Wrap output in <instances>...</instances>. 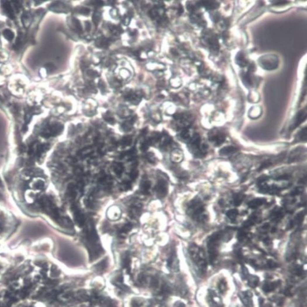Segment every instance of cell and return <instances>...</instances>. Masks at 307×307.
I'll use <instances>...</instances> for the list:
<instances>
[{"label":"cell","mask_w":307,"mask_h":307,"mask_svg":"<svg viewBox=\"0 0 307 307\" xmlns=\"http://www.w3.org/2000/svg\"><path fill=\"white\" fill-rule=\"evenodd\" d=\"M85 245L88 250L90 259L91 261L96 259L103 252L101 245L99 244V240L97 233L94 226L93 222L90 221L87 224L85 233Z\"/></svg>","instance_id":"obj_1"},{"label":"cell","mask_w":307,"mask_h":307,"mask_svg":"<svg viewBox=\"0 0 307 307\" xmlns=\"http://www.w3.org/2000/svg\"><path fill=\"white\" fill-rule=\"evenodd\" d=\"M223 236L222 232H216L210 236L207 241V248L209 252L210 261L211 262H214L218 255L217 247L219 244V241Z\"/></svg>","instance_id":"obj_5"},{"label":"cell","mask_w":307,"mask_h":307,"mask_svg":"<svg viewBox=\"0 0 307 307\" xmlns=\"http://www.w3.org/2000/svg\"><path fill=\"white\" fill-rule=\"evenodd\" d=\"M208 138L214 146H219L225 142L226 136L222 131L215 128L209 132Z\"/></svg>","instance_id":"obj_7"},{"label":"cell","mask_w":307,"mask_h":307,"mask_svg":"<svg viewBox=\"0 0 307 307\" xmlns=\"http://www.w3.org/2000/svg\"><path fill=\"white\" fill-rule=\"evenodd\" d=\"M271 217H272V218L273 219H275V220L280 219V218L282 217V212H281L279 210H276L275 209L273 212V213L271 214Z\"/></svg>","instance_id":"obj_40"},{"label":"cell","mask_w":307,"mask_h":307,"mask_svg":"<svg viewBox=\"0 0 307 307\" xmlns=\"http://www.w3.org/2000/svg\"><path fill=\"white\" fill-rule=\"evenodd\" d=\"M146 160L151 164H155L156 163L157 158L154 155V154L152 152H148L146 155Z\"/></svg>","instance_id":"obj_37"},{"label":"cell","mask_w":307,"mask_h":307,"mask_svg":"<svg viewBox=\"0 0 307 307\" xmlns=\"http://www.w3.org/2000/svg\"><path fill=\"white\" fill-rule=\"evenodd\" d=\"M299 138L302 140H306V128H303L299 132Z\"/></svg>","instance_id":"obj_46"},{"label":"cell","mask_w":307,"mask_h":307,"mask_svg":"<svg viewBox=\"0 0 307 307\" xmlns=\"http://www.w3.org/2000/svg\"><path fill=\"white\" fill-rule=\"evenodd\" d=\"M168 267L174 271H178L179 270V262L175 254L172 255L171 257L168 259Z\"/></svg>","instance_id":"obj_16"},{"label":"cell","mask_w":307,"mask_h":307,"mask_svg":"<svg viewBox=\"0 0 307 307\" xmlns=\"http://www.w3.org/2000/svg\"><path fill=\"white\" fill-rule=\"evenodd\" d=\"M156 192L157 197L163 198L165 197L168 192V184L164 179H160L156 186Z\"/></svg>","instance_id":"obj_8"},{"label":"cell","mask_w":307,"mask_h":307,"mask_svg":"<svg viewBox=\"0 0 307 307\" xmlns=\"http://www.w3.org/2000/svg\"><path fill=\"white\" fill-rule=\"evenodd\" d=\"M139 176V170L137 169H132L130 172V178L132 180H135Z\"/></svg>","instance_id":"obj_43"},{"label":"cell","mask_w":307,"mask_h":307,"mask_svg":"<svg viewBox=\"0 0 307 307\" xmlns=\"http://www.w3.org/2000/svg\"><path fill=\"white\" fill-rule=\"evenodd\" d=\"M187 214L197 222L203 223L207 219L204 204L199 198L191 200L187 207Z\"/></svg>","instance_id":"obj_2"},{"label":"cell","mask_w":307,"mask_h":307,"mask_svg":"<svg viewBox=\"0 0 307 307\" xmlns=\"http://www.w3.org/2000/svg\"><path fill=\"white\" fill-rule=\"evenodd\" d=\"M4 38L8 41H12L14 38V33L9 29H6L3 32Z\"/></svg>","instance_id":"obj_38"},{"label":"cell","mask_w":307,"mask_h":307,"mask_svg":"<svg viewBox=\"0 0 307 307\" xmlns=\"http://www.w3.org/2000/svg\"><path fill=\"white\" fill-rule=\"evenodd\" d=\"M132 143V138L130 136H127V137H123L121 141V144L123 147H126L130 146Z\"/></svg>","instance_id":"obj_35"},{"label":"cell","mask_w":307,"mask_h":307,"mask_svg":"<svg viewBox=\"0 0 307 307\" xmlns=\"http://www.w3.org/2000/svg\"><path fill=\"white\" fill-rule=\"evenodd\" d=\"M121 264H122V267L126 269L128 272L130 273V270H131V267H130L131 258H130V255L129 252H127L123 254L122 257Z\"/></svg>","instance_id":"obj_15"},{"label":"cell","mask_w":307,"mask_h":307,"mask_svg":"<svg viewBox=\"0 0 307 307\" xmlns=\"http://www.w3.org/2000/svg\"><path fill=\"white\" fill-rule=\"evenodd\" d=\"M238 215V211L235 209H230L228 210L226 213L227 217L231 221L235 220Z\"/></svg>","instance_id":"obj_31"},{"label":"cell","mask_w":307,"mask_h":307,"mask_svg":"<svg viewBox=\"0 0 307 307\" xmlns=\"http://www.w3.org/2000/svg\"><path fill=\"white\" fill-rule=\"evenodd\" d=\"M73 211L76 224L80 227H83L85 225V220L83 214L82 213L81 210L78 206L74 205L73 206Z\"/></svg>","instance_id":"obj_11"},{"label":"cell","mask_w":307,"mask_h":307,"mask_svg":"<svg viewBox=\"0 0 307 307\" xmlns=\"http://www.w3.org/2000/svg\"><path fill=\"white\" fill-rule=\"evenodd\" d=\"M131 187H132V185L130 182L129 181H123L120 184V185H119V188H120V189L122 191H123V192H126V191L130 190L131 189Z\"/></svg>","instance_id":"obj_30"},{"label":"cell","mask_w":307,"mask_h":307,"mask_svg":"<svg viewBox=\"0 0 307 307\" xmlns=\"http://www.w3.org/2000/svg\"><path fill=\"white\" fill-rule=\"evenodd\" d=\"M275 2L274 3V4L276 5V6H278V5H284V4H287V1H273Z\"/></svg>","instance_id":"obj_52"},{"label":"cell","mask_w":307,"mask_h":307,"mask_svg":"<svg viewBox=\"0 0 307 307\" xmlns=\"http://www.w3.org/2000/svg\"><path fill=\"white\" fill-rule=\"evenodd\" d=\"M259 64L264 69L268 70H274L278 66L279 59L274 55H264L259 59Z\"/></svg>","instance_id":"obj_6"},{"label":"cell","mask_w":307,"mask_h":307,"mask_svg":"<svg viewBox=\"0 0 307 307\" xmlns=\"http://www.w3.org/2000/svg\"><path fill=\"white\" fill-rule=\"evenodd\" d=\"M237 149L235 147L232 146H228L223 148L219 151V153L221 156H228L235 153Z\"/></svg>","instance_id":"obj_24"},{"label":"cell","mask_w":307,"mask_h":307,"mask_svg":"<svg viewBox=\"0 0 307 307\" xmlns=\"http://www.w3.org/2000/svg\"><path fill=\"white\" fill-rule=\"evenodd\" d=\"M150 284H151V287L152 288H157L158 285V279L156 277L152 278Z\"/></svg>","instance_id":"obj_45"},{"label":"cell","mask_w":307,"mask_h":307,"mask_svg":"<svg viewBox=\"0 0 307 307\" xmlns=\"http://www.w3.org/2000/svg\"><path fill=\"white\" fill-rule=\"evenodd\" d=\"M132 228V225L131 223L125 224L118 230V233L122 236L126 235L129 232H130Z\"/></svg>","instance_id":"obj_29"},{"label":"cell","mask_w":307,"mask_h":307,"mask_svg":"<svg viewBox=\"0 0 307 307\" xmlns=\"http://www.w3.org/2000/svg\"><path fill=\"white\" fill-rule=\"evenodd\" d=\"M219 289L221 293L224 292L226 289V284L224 281H221L219 284Z\"/></svg>","instance_id":"obj_47"},{"label":"cell","mask_w":307,"mask_h":307,"mask_svg":"<svg viewBox=\"0 0 307 307\" xmlns=\"http://www.w3.org/2000/svg\"><path fill=\"white\" fill-rule=\"evenodd\" d=\"M3 11H4V13H5V14L7 16L9 17V18H13V17H15V15H14L13 8H12L11 5L8 4V3H5L3 4Z\"/></svg>","instance_id":"obj_26"},{"label":"cell","mask_w":307,"mask_h":307,"mask_svg":"<svg viewBox=\"0 0 307 307\" xmlns=\"http://www.w3.org/2000/svg\"><path fill=\"white\" fill-rule=\"evenodd\" d=\"M270 165V163H269V162H265V163H262V164L261 165V167L259 168V170H262V169H264V168H267Z\"/></svg>","instance_id":"obj_51"},{"label":"cell","mask_w":307,"mask_h":307,"mask_svg":"<svg viewBox=\"0 0 307 307\" xmlns=\"http://www.w3.org/2000/svg\"><path fill=\"white\" fill-rule=\"evenodd\" d=\"M267 264H268V267L270 268H275V267H278L277 264L276 262H275L274 261H273L272 260H269L267 262Z\"/></svg>","instance_id":"obj_49"},{"label":"cell","mask_w":307,"mask_h":307,"mask_svg":"<svg viewBox=\"0 0 307 307\" xmlns=\"http://www.w3.org/2000/svg\"><path fill=\"white\" fill-rule=\"evenodd\" d=\"M122 215V210L117 206H111L107 210V216L108 218L111 221H117L121 218Z\"/></svg>","instance_id":"obj_10"},{"label":"cell","mask_w":307,"mask_h":307,"mask_svg":"<svg viewBox=\"0 0 307 307\" xmlns=\"http://www.w3.org/2000/svg\"><path fill=\"white\" fill-rule=\"evenodd\" d=\"M151 186V183L148 180H143L140 185V190L142 194L148 195Z\"/></svg>","instance_id":"obj_19"},{"label":"cell","mask_w":307,"mask_h":307,"mask_svg":"<svg viewBox=\"0 0 307 307\" xmlns=\"http://www.w3.org/2000/svg\"><path fill=\"white\" fill-rule=\"evenodd\" d=\"M142 304L143 302L140 299H137V298L133 299L131 302L132 307H140L142 305Z\"/></svg>","instance_id":"obj_42"},{"label":"cell","mask_w":307,"mask_h":307,"mask_svg":"<svg viewBox=\"0 0 307 307\" xmlns=\"http://www.w3.org/2000/svg\"><path fill=\"white\" fill-rule=\"evenodd\" d=\"M204 40L207 44L209 46V48L212 49V51H217L218 50L219 45L218 39L216 38V36L214 35V33L211 32H206L205 35L203 36Z\"/></svg>","instance_id":"obj_9"},{"label":"cell","mask_w":307,"mask_h":307,"mask_svg":"<svg viewBox=\"0 0 307 307\" xmlns=\"http://www.w3.org/2000/svg\"><path fill=\"white\" fill-rule=\"evenodd\" d=\"M138 282L142 285H144V284H146L147 282L146 276L143 274H140L138 278Z\"/></svg>","instance_id":"obj_44"},{"label":"cell","mask_w":307,"mask_h":307,"mask_svg":"<svg viewBox=\"0 0 307 307\" xmlns=\"http://www.w3.org/2000/svg\"><path fill=\"white\" fill-rule=\"evenodd\" d=\"M68 193H69L70 197L73 199L76 198L77 195V192L76 189V187L73 184H70L69 187H68Z\"/></svg>","instance_id":"obj_33"},{"label":"cell","mask_w":307,"mask_h":307,"mask_svg":"<svg viewBox=\"0 0 307 307\" xmlns=\"http://www.w3.org/2000/svg\"><path fill=\"white\" fill-rule=\"evenodd\" d=\"M158 142L160 143V146L161 148H166L171 143L172 139L168 135H160Z\"/></svg>","instance_id":"obj_20"},{"label":"cell","mask_w":307,"mask_h":307,"mask_svg":"<svg viewBox=\"0 0 307 307\" xmlns=\"http://www.w3.org/2000/svg\"><path fill=\"white\" fill-rule=\"evenodd\" d=\"M245 195L241 193H236L234 197H233V203L236 206H239L241 205L242 202L244 201L245 198Z\"/></svg>","instance_id":"obj_28"},{"label":"cell","mask_w":307,"mask_h":307,"mask_svg":"<svg viewBox=\"0 0 307 307\" xmlns=\"http://www.w3.org/2000/svg\"><path fill=\"white\" fill-rule=\"evenodd\" d=\"M99 183L100 186L103 187L104 189H109L112 184L111 178L106 175H104L103 176L100 177V178H99Z\"/></svg>","instance_id":"obj_17"},{"label":"cell","mask_w":307,"mask_h":307,"mask_svg":"<svg viewBox=\"0 0 307 307\" xmlns=\"http://www.w3.org/2000/svg\"><path fill=\"white\" fill-rule=\"evenodd\" d=\"M129 215L131 218L137 219H138L142 213V206L139 204H133L129 209Z\"/></svg>","instance_id":"obj_14"},{"label":"cell","mask_w":307,"mask_h":307,"mask_svg":"<svg viewBox=\"0 0 307 307\" xmlns=\"http://www.w3.org/2000/svg\"><path fill=\"white\" fill-rule=\"evenodd\" d=\"M86 29L87 30L89 31L90 29V24L89 22H86Z\"/></svg>","instance_id":"obj_55"},{"label":"cell","mask_w":307,"mask_h":307,"mask_svg":"<svg viewBox=\"0 0 307 307\" xmlns=\"http://www.w3.org/2000/svg\"><path fill=\"white\" fill-rule=\"evenodd\" d=\"M302 267H300L299 266L297 268H296V274L298 276H300L301 275L302 273Z\"/></svg>","instance_id":"obj_50"},{"label":"cell","mask_w":307,"mask_h":307,"mask_svg":"<svg viewBox=\"0 0 307 307\" xmlns=\"http://www.w3.org/2000/svg\"><path fill=\"white\" fill-rule=\"evenodd\" d=\"M200 6H203L207 10H214L219 6V4L217 1H200L198 3Z\"/></svg>","instance_id":"obj_18"},{"label":"cell","mask_w":307,"mask_h":307,"mask_svg":"<svg viewBox=\"0 0 307 307\" xmlns=\"http://www.w3.org/2000/svg\"><path fill=\"white\" fill-rule=\"evenodd\" d=\"M112 169L116 175L118 177H121L124 172V166L122 163L118 162H114L112 165Z\"/></svg>","instance_id":"obj_22"},{"label":"cell","mask_w":307,"mask_h":307,"mask_svg":"<svg viewBox=\"0 0 307 307\" xmlns=\"http://www.w3.org/2000/svg\"><path fill=\"white\" fill-rule=\"evenodd\" d=\"M306 117V109H302L300 111L298 112L295 116V118L294 119V121L291 125L290 128L292 130H294L299 125H301L305 120Z\"/></svg>","instance_id":"obj_12"},{"label":"cell","mask_w":307,"mask_h":307,"mask_svg":"<svg viewBox=\"0 0 307 307\" xmlns=\"http://www.w3.org/2000/svg\"><path fill=\"white\" fill-rule=\"evenodd\" d=\"M187 146L190 152L197 158H202L207 153L208 148L206 144L201 143V139L198 134L195 133L187 143Z\"/></svg>","instance_id":"obj_3"},{"label":"cell","mask_w":307,"mask_h":307,"mask_svg":"<svg viewBox=\"0 0 307 307\" xmlns=\"http://www.w3.org/2000/svg\"><path fill=\"white\" fill-rule=\"evenodd\" d=\"M93 152V148L91 146H89V147L85 148L83 149H82L80 152V154H81V156L85 157L88 156L90 154H92Z\"/></svg>","instance_id":"obj_36"},{"label":"cell","mask_w":307,"mask_h":307,"mask_svg":"<svg viewBox=\"0 0 307 307\" xmlns=\"http://www.w3.org/2000/svg\"><path fill=\"white\" fill-rule=\"evenodd\" d=\"M243 81L246 86H250V85L252 84V77L249 73H247L243 76Z\"/></svg>","instance_id":"obj_34"},{"label":"cell","mask_w":307,"mask_h":307,"mask_svg":"<svg viewBox=\"0 0 307 307\" xmlns=\"http://www.w3.org/2000/svg\"><path fill=\"white\" fill-rule=\"evenodd\" d=\"M259 282V279L257 276H252L249 280V285L252 287L255 288L258 284Z\"/></svg>","instance_id":"obj_39"},{"label":"cell","mask_w":307,"mask_h":307,"mask_svg":"<svg viewBox=\"0 0 307 307\" xmlns=\"http://www.w3.org/2000/svg\"><path fill=\"white\" fill-rule=\"evenodd\" d=\"M183 152L180 149H175L170 152V160L174 163H180L183 161Z\"/></svg>","instance_id":"obj_13"},{"label":"cell","mask_w":307,"mask_h":307,"mask_svg":"<svg viewBox=\"0 0 307 307\" xmlns=\"http://www.w3.org/2000/svg\"><path fill=\"white\" fill-rule=\"evenodd\" d=\"M236 62L240 67H244L247 64V61L243 52H239L236 56Z\"/></svg>","instance_id":"obj_25"},{"label":"cell","mask_w":307,"mask_h":307,"mask_svg":"<svg viewBox=\"0 0 307 307\" xmlns=\"http://www.w3.org/2000/svg\"><path fill=\"white\" fill-rule=\"evenodd\" d=\"M266 202V200L264 198H255L249 203L248 206L251 209H257L262 206Z\"/></svg>","instance_id":"obj_21"},{"label":"cell","mask_w":307,"mask_h":307,"mask_svg":"<svg viewBox=\"0 0 307 307\" xmlns=\"http://www.w3.org/2000/svg\"><path fill=\"white\" fill-rule=\"evenodd\" d=\"M276 285H277V284L276 282L270 283V284H265L264 285L262 289H263V290L265 292L268 293V292H272L273 290H274V289H275V288L276 287Z\"/></svg>","instance_id":"obj_32"},{"label":"cell","mask_w":307,"mask_h":307,"mask_svg":"<svg viewBox=\"0 0 307 307\" xmlns=\"http://www.w3.org/2000/svg\"><path fill=\"white\" fill-rule=\"evenodd\" d=\"M284 294H285V295L287 296H291V292H290V290H289V289L288 288L285 289V292H284Z\"/></svg>","instance_id":"obj_54"},{"label":"cell","mask_w":307,"mask_h":307,"mask_svg":"<svg viewBox=\"0 0 307 307\" xmlns=\"http://www.w3.org/2000/svg\"><path fill=\"white\" fill-rule=\"evenodd\" d=\"M107 266H108V259L106 258V259L102 260L100 262L96 264V265L95 266V270L96 271L102 272L107 267Z\"/></svg>","instance_id":"obj_27"},{"label":"cell","mask_w":307,"mask_h":307,"mask_svg":"<svg viewBox=\"0 0 307 307\" xmlns=\"http://www.w3.org/2000/svg\"><path fill=\"white\" fill-rule=\"evenodd\" d=\"M174 307H185V305L182 302H178L175 303Z\"/></svg>","instance_id":"obj_53"},{"label":"cell","mask_w":307,"mask_h":307,"mask_svg":"<svg viewBox=\"0 0 307 307\" xmlns=\"http://www.w3.org/2000/svg\"><path fill=\"white\" fill-rule=\"evenodd\" d=\"M132 125H133V122L132 121L125 122L122 125L123 130L125 131H129L130 130L132 129Z\"/></svg>","instance_id":"obj_41"},{"label":"cell","mask_w":307,"mask_h":307,"mask_svg":"<svg viewBox=\"0 0 307 307\" xmlns=\"http://www.w3.org/2000/svg\"><path fill=\"white\" fill-rule=\"evenodd\" d=\"M302 192V187H297V188H296L293 191H292V195H299L301 192Z\"/></svg>","instance_id":"obj_48"},{"label":"cell","mask_w":307,"mask_h":307,"mask_svg":"<svg viewBox=\"0 0 307 307\" xmlns=\"http://www.w3.org/2000/svg\"><path fill=\"white\" fill-rule=\"evenodd\" d=\"M189 253L192 261L197 266L200 271L202 273L205 271L207 267V262L203 249L195 244H192L189 247Z\"/></svg>","instance_id":"obj_4"},{"label":"cell","mask_w":307,"mask_h":307,"mask_svg":"<svg viewBox=\"0 0 307 307\" xmlns=\"http://www.w3.org/2000/svg\"><path fill=\"white\" fill-rule=\"evenodd\" d=\"M75 297L77 300L81 302L90 301V297L88 295L87 293H86V291L85 290H80L74 296V298Z\"/></svg>","instance_id":"obj_23"}]
</instances>
